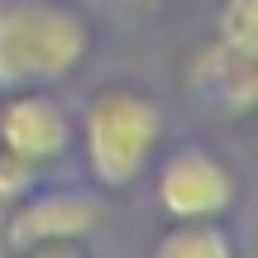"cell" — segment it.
Returning <instances> with one entry per match:
<instances>
[{
    "label": "cell",
    "instance_id": "cell-11",
    "mask_svg": "<svg viewBox=\"0 0 258 258\" xmlns=\"http://www.w3.org/2000/svg\"><path fill=\"white\" fill-rule=\"evenodd\" d=\"M124 5H153V0H124Z\"/></svg>",
    "mask_w": 258,
    "mask_h": 258
},
{
    "label": "cell",
    "instance_id": "cell-8",
    "mask_svg": "<svg viewBox=\"0 0 258 258\" xmlns=\"http://www.w3.org/2000/svg\"><path fill=\"white\" fill-rule=\"evenodd\" d=\"M215 38L230 48H244V53H258V0H220Z\"/></svg>",
    "mask_w": 258,
    "mask_h": 258
},
{
    "label": "cell",
    "instance_id": "cell-6",
    "mask_svg": "<svg viewBox=\"0 0 258 258\" xmlns=\"http://www.w3.org/2000/svg\"><path fill=\"white\" fill-rule=\"evenodd\" d=\"M191 91L220 115H249L258 101V53L211 38L191 57Z\"/></svg>",
    "mask_w": 258,
    "mask_h": 258
},
{
    "label": "cell",
    "instance_id": "cell-1",
    "mask_svg": "<svg viewBox=\"0 0 258 258\" xmlns=\"http://www.w3.org/2000/svg\"><path fill=\"white\" fill-rule=\"evenodd\" d=\"M163 134H167V120H163L158 96L144 91V86H129V82L101 86L82 105V120H77L86 172L105 191L134 186L148 172V163L158 158Z\"/></svg>",
    "mask_w": 258,
    "mask_h": 258
},
{
    "label": "cell",
    "instance_id": "cell-4",
    "mask_svg": "<svg viewBox=\"0 0 258 258\" xmlns=\"http://www.w3.org/2000/svg\"><path fill=\"white\" fill-rule=\"evenodd\" d=\"M72 144H77V120L48 86L5 91V105H0V153L48 172L53 163L67 158Z\"/></svg>",
    "mask_w": 258,
    "mask_h": 258
},
{
    "label": "cell",
    "instance_id": "cell-2",
    "mask_svg": "<svg viewBox=\"0 0 258 258\" xmlns=\"http://www.w3.org/2000/svg\"><path fill=\"white\" fill-rule=\"evenodd\" d=\"M91 24L62 0H0V91L72 77L91 57Z\"/></svg>",
    "mask_w": 258,
    "mask_h": 258
},
{
    "label": "cell",
    "instance_id": "cell-7",
    "mask_svg": "<svg viewBox=\"0 0 258 258\" xmlns=\"http://www.w3.org/2000/svg\"><path fill=\"white\" fill-rule=\"evenodd\" d=\"M153 258H239V244L225 230V220L167 225L163 239L153 244Z\"/></svg>",
    "mask_w": 258,
    "mask_h": 258
},
{
    "label": "cell",
    "instance_id": "cell-10",
    "mask_svg": "<svg viewBox=\"0 0 258 258\" xmlns=\"http://www.w3.org/2000/svg\"><path fill=\"white\" fill-rule=\"evenodd\" d=\"M24 258H86L77 244H38V249H24Z\"/></svg>",
    "mask_w": 258,
    "mask_h": 258
},
{
    "label": "cell",
    "instance_id": "cell-9",
    "mask_svg": "<svg viewBox=\"0 0 258 258\" xmlns=\"http://www.w3.org/2000/svg\"><path fill=\"white\" fill-rule=\"evenodd\" d=\"M38 167H29V163H19V158H10V153H0V206H15V201H24L29 191L38 186Z\"/></svg>",
    "mask_w": 258,
    "mask_h": 258
},
{
    "label": "cell",
    "instance_id": "cell-5",
    "mask_svg": "<svg viewBox=\"0 0 258 258\" xmlns=\"http://www.w3.org/2000/svg\"><path fill=\"white\" fill-rule=\"evenodd\" d=\"M105 225V201L96 191H29L10 206L5 244L15 253L38 244H77Z\"/></svg>",
    "mask_w": 258,
    "mask_h": 258
},
{
    "label": "cell",
    "instance_id": "cell-3",
    "mask_svg": "<svg viewBox=\"0 0 258 258\" xmlns=\"http://www.w3.org/2000/svg\"><path fill=\"white\" fill-rule=\"evenodd\" d=\"M153 191H158V211L172 225L230 220V211L239 206V177L206 144H182L163 158Z\"/></svg>",
    "mask_w": 258,
    "mask_h": 258
}]
</instances>
